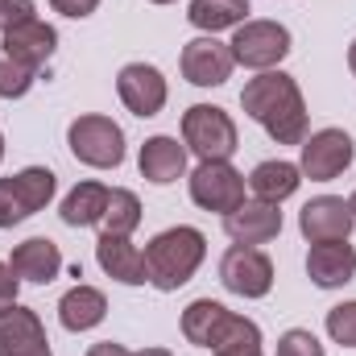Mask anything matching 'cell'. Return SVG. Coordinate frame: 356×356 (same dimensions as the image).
<instances>
[{"label": "cell", "mask_w": 356, "mask_h": 356, "mask_svg": "<svg viewBox=\"0 0 356 356\" xmlns=\"http://www.w3.org/2000/svg\"><path fill=\"white\" fill-rule=\"evenodd\" d=\"M203 257H207V236L199 228L178 224V228L158 232L145 245V273H149V282L162 294H170V290L186 286L195 277V269L203 266Z\"/></svg>", "instance_id": "2"}, {"label": "cell", "mask_w": 356, "mask_h": 356, "mask_svg": "<svg viewBox=\"0 0 356 356\" xmlns=\"http://www.w3.org/2000/svg\"><path fill=\"white\" fill-rule=\"evenodd\" d=\"M0 158H4V133H0Z\"/></svg>", "instance_id": "37"}, {"label": "cell", "mask_w": 356, "mask_h": 356, "mask_svg": "<svg viewBox=\"0 0 356 356\" xmlns=\"http://www.w3.org/2000/svg\"><path fill=\"white\" fill-rule=\"evenodd\" d=\"M133 356H175V353H166V348H141V353H133Z\"/></svg>", "instance_id": "34"}, {"label": "cell", "mask_w": 356, "mask_h": 356, "mask_svg": "<svg viewBox=\"0 0 356 356\" xmlns=\"http://www.w3.org/2000/svg\"><path fill=\"white\" fill-rule=\"evenodd\" d=\"M141 178H149L154 186H166V182H178L182 170H186V145H178V137H149L141 145Z\"/></svg>", "instance_id": "20"}, {"label": "cell", "mask_w": 356, "mask_h": 356, "mask_svg": "<svg viewBox=\"0 0 356 356\" xmlns=\"http://www.w3.org/2000/svg\"><path fill=\"white\" fill-rule=\"evenodd\" d=\"M216 356H261V327L241 315V323H236L232 336L216 348Z\"/></svg>", "instance_id": "27"}, {"label": "cell", "mask_w": 356, "mask_h": 356, "mask_svg": "<svg viewBox=\"0 0 356 356\" xmlns=\"http://www.w3.org/2000/svg\"><path fill=\"white\" fill-rule=\"evenodd\" d=\"M104 315H108V298H104V290L83 286V282L71 286V290L63 294V302H58V319H63L67 332H91V327L104 323Z\"/></svg>", "instance_id": "21"}, {"label": "cell", "mask_w": 356, "mask_h": 356, "mask_svg": "<svg viewBox=\"0 0 356 356\" xmlns=\"http://www.w3.org/2000/svg\"><path fill=\"white\" fill-rule=\"evenodd\" d=\"M29 21H38L33 0H0V33H8L17 25H29Z\"/></svg>", "instance_id": "30"}, {"label": "cell", "mask_w": 356, "mask_h": 356, "mask_svg": "<svg viewBox=\"0 0 356 356\" xmlns=\"http://www.w3.org/2000/svg\"><path fill=\"white\" fill-rule=\"evenodd\" d=\"M232 67H236L232 46L216 42V33L195 38V42L182 46V75L195 88H220V83H228L232 79Z\"/></svg>", "instance_id": "11"}, {"label": "cell", "mask_w": 356, "mask_h": 356, "mask_svg": "<svg viewBox=\"0 0 356 356\" xmlns=\"http://www.w3.org/2000/svg\"><path fill=\"white\" fill-rule=\"evenodd\" d=\"M8 266H13L17 277L46 286V282H54L63 273V253H58V245L50 236H29V241H21L13 249V261Z\"/></svg>", "instance_id": "19"}, {"label": "cell", "mask_w": 356, "mask_h": 356, "mask_svg": "<svg viewBox=\"0 0 356 356\" xmlns=\"http://www.w3.org/2000/svg\"><path fill=\"white\" fill-rule=\"evenodd\" d=\"M241 323V315H232L224 302H216V298H195L186 311H182V336L191 340V344H199V348H220L228 336H232V327Z\"/></svg>", "instance_id": "13"}, {"label": "cell", "mask_w": 356, "mask_h": 356, "mask_svg": "<svg viewBox=\"0 0 356 356\" xmlns=\"http://www.w3.org/2000/svg\"><path fill=\"white\" fill-rule=\"evenodd\" d=\"M88 356H133V353H129L124 344H112V340H104V344H95Z\"/></svg>", "instance_id": "33"}, {"label": "cell", "mask_w": 356, "mask_h": 356, "mask_svg": "<svg viewBox=\"0 0 356 356\" xmlns=\"http://www.w3.org/2000/svg\"><path fill=\"white\" fill-rule=\"evenodd\" d=\"M241 108L277 145H302L307 141V104H302V91L290 75L266 71V75L249 79L241 91Z\"/></svg>", "instance_id": "1"}, {"label": "cell", "mask_w": 356, "mask_h": 356, "mask_svg": "<svg viewBox=\"0 0 356 356\" xmlns=\"http://www.w3.org/2000/svg\"><path fill=\"white\" fill-rule=\"evenodd\" d=\"M356 216L348 207V199H336V195H319L311 199L302 211H298V228L311 245H327V241H348Z\"/></svg>", "instance_id": "12"}, {"label": "cell", "mask_w": 356, "mask_h": 356, "mask_svg": "<svg viewBox=\"0 0 356 356\" xmlns=\"http://www.w3.org/2000/svg\"><path fill=\"white\" fill-rule=\"evenodd\" d=\"M298 182H302V170H298L294 162H261V166L249 175L253 195L266 199V203H282V199H290V195L298 191Z\"/></svg>", "instance_id": "23"}, {"label": "cell", "mask_w": 356, "mask_h": 356, "mask_svg": "<svg viewBox=\"0 0 356 356\" xmlns=\"http://www.w3.org/2000/svg\"><path fill=\"white\" fill-rule=\"evenodd\" d=\"M228 46H232V58L241 67L269 71L290 54V29L277 21H245V25H236V38Z\"/></svg>", "instance_id": "6"}, {"label": "cell", "mask_w": 356, "mask_h": 356, "mask_svg": "<svg viewBox=\"0 0 356 356\" xmlns=\"http://www.w3.org/2000/svg\"><path fill=\"white\" fill-rule=\"evenodd\" d=\"M277 356H323V344H319L311 332H302V327H290V332L277 340Z\"/></svg>", "instance_id": "29"}, {"label": "cell", "mask_w": 356, "mask_h": 356, "mask_svg": "<svg viewBox=\"0 0 356 356\" xmlns=\"http://www.w3.org/2000/svg\"><path fill=\"white\" fill-rule=\"evenodd\" d=\"M104 207H108V186L104 182H79L67 199H63V224L71 228H91L104 220Z\"/></svg>", "instance_id": "22"}, {"label": "cell", "mask_w": 356, "mask_h": 356, "mask_svg": "<svg viewBox=\"0 0 356 356\" xmlns=\"http://www.w3.org/2000/svg\"><path fill=\"white\" fill-rule=\"evenodd\" d=\"M54 46H58V33H54V25H46V21L17 25V29H8L4 42H0V50H8V54H13L17 63H25L29 71H42V67L50 63Z\"/></svg>", "instance_id": "18"}, {"label": "cell", "mask_w": 356, "mask_h": 356, "mask_svg": "<svg viewBox=\"0 0 356 356\" xmlns=\"http://www.w3.org/2000/svg\"><path fill=\"white\" fill-rule=\"evenodd\" d=\"M224 232L236 241V245H269L277 232H282V211L277 203H266V199H245L236 211L224 216Z\"/></svg>", "instance_id": "14"}, {"label": "cell", "mask_w": 356, "mask_h": 356, "mask_svg": "<svg viewBox=\"0 0 356 356\" xmlns=\"http://www.w3.org/2000/svg\"><path fill=\"white\" fill-rule=\"evenodd\" d=\"M245 13H249V0H191V25L203 29V33H220V29H232V25H245Z\"/></svg>", "instance_id": "24"}, {"label": "cell", "mask_w": 356, "mask_h": 356, "mask_svg": "<svg viewBox=\"0 0 356 356\" xmlns=\"http://www.w3.org/2000/svg\"><path fill=\"white\" fill-rule=\"evenodd\" d=\"M327 336L344 348H356V302H340L327 311Z\"/></svg>", "instance_id": "28"}, {"label": "cell", "mask_w": 356, "mask_h": 356, "mask_svg": "<svg viewBox=\"0 0 356 356\" xmlns=\"http://www.w3.org/2000/svg\"><path fill=\"white\" fill-rule=\"evenodd\" d=\"M191 199L203 211H236L245 203V175L232 162H199L191 175Z\"/></svg>", "instance_id": "8"}, {"label": "cell", "mask_w": 356, "mask_h": 356, "mask_svg": "<svg viewBox=\"0 0 356 356\" xmlns=\"http://www.w3.org/2000/svg\"><path fill=\"white\" fill-rule=\"evenodd\" d=\"M104 232L108 236H129L137 224H141V199L124 186H112L108 191V207H104Z\"/></svg>", "instance_id": "25"}, {"label": "cell", "mask_w": 356, "mask_h": 356, "mask_svg": "<svg viewBox=\"0 0 356 356\" xmlns=\"http://www.w3.org/2000/svg\"><path fill=\"white\" fill-rule=\"evenodd\" d=\"M116 91H120V104H124L133 116H141V120L158 116V112L166 108V95H170L162 71L149 67V63H129V67H120Z\"/></svg>", "instance_id": "10"}, {"label": "cell", "mask_w": 356, "mask_h": 356, "mask_svg": "<svg viewBox=\"0 0 356 356\" xmlns=\"http://www.w3.org/2000/svg\"><path fill=\"white\" fill-rule=\"evenodd\" d=\"M54 4V13H63V17H91L95 8H99V0H50Z\"/></svg>", "instance_id": "32"}, {"label": "cell", "mask_w": 356, "mask_h": 356, "mask_svg": "<svg viewBox=\"0 0 356 356\" xmlns=\"http://www.w3.org/2000/svg\"><path fill=\"white\" fill-rule=\"evenodd\" d=\"M67 145L83 166H95V170H116L124 162V133H120V124L112 116H79V120H71Z\"/></svg>", "instance_id": "4"}, {"label": "cell", "mask_w": 356, "mask_h": 356, "mask_svg": "<svg viewBox=\"0 0 356 356\" xmlns=\"http://www.w3.org/2000/svg\"><path fill=\"white\" fill-rule=\"evenodd\" d=\"M220 282L241 298H266L273 286V261L253 245H232L220 257Z\"/></svg>", "instance_id": "9"}, {"label": "cell", "mask_w": 356, "mask_h": 356, "mask_svg": "<svg viewBox=\"0 0 356 356\" xmlns=\"http://www.w3.org/2000/svg\"><path fill=\"white\" fill-rule=\"evenodd\" d=\"M33 79H38V71H29V67L17 63L8 50H0V95H4V99H21L25 91L33 88Z\"/></svg>", "instance_id": "26"}, {"label": "cell", "mask_w": 356, "mask_h": 356, "mask_svg": "<svg viewBox=\"0 0 356 356\" xmlns=\"http://www.w3.org/2000/svg\"><path fill=\"white\" fill-rule=\"evenodd\" d=\"M307 273L319 290H336L348 286L356 273V249L348 241H327V245H311L307 253Z\"/></svg>", "instance_id": "16"}, {"label": "cell", "mask_w": 356, "mask_h": 356, "mask_svg": "<svg viewBox=\"0 0 356 356\" xmlns=\"http://www.w3.org/2000/svg\"><path fill=\"white\" fill-rule=\"evenodd\" d=\"M348 67H353V75H356V42L348 46Z\"/></svg>", "instance_id": "35"}, {"label": "cell", "mask_w": 356, "mask_h": 356, "mask_svg": "<svg viewBox=\"0 0 356 356\" xmlns=\"http://www.w3.org/2000/svg\"><path fill=\"white\" fill-rule=\"evenodd\" d=\"M0 356H54L38 311L13 307L8 315H0Z\"/></svg>", "instance_id": "15"}, {"label": "cell", "mask_w": 356, "mask_h": 356, "mask_svg": "<svg viewBox=\"0 0 356 356\" xmlns=\"http://www.w3.org/2000/svg\"><path fill=\"white\" fill-rule=\"evenodd\" d=\"M95 261L108 277L124 282V286H145L149 273H145V253L137 245H129V236H99L95 241Z\"/></svg>", "instance_id": "17"}, {"label": "cell", "mask_w": 356, "mask_h": 356, "mask_svg": "<svg viewBox=\"0 0 356 356\" xmlns=\"http://www.w3.org/2000/svg\"><path fill=\"white\" fill-rule=\"evenodd\" d=\"M149 4H175V0H149Z\"/></svg>", "instance_id": "38"}, {"label": "cell", "mask_w": 356, "mask_h": 356, "mask_svg": "<svg viewBox=\"0 0 356 356\" xmlns=\"http://www.w3.org/2000/svg\"><path fill=\"white\" fill-rule=\"evenodd\" d=\"M353 158H356V145L344 129H319V133H311L302 141L298 170L311 178V182H332V178H340L353 166Z\"/></svg>", "instance_id": "7"}, {"label": "cell", "mask_w": 356, "mask_h": 356, "mask_svg": "<svg viewBox=\"0 0 356 356\" xmlns=\"http://www.w3.org/2000/svg\"><path fill=\"white\" fill-rule=\"evenodd\" d=\"M182 141L199 162H228L241 145L236 120L216 104H195L182 112Z\"/></svg>", "instance_id": "3"}, {"label": "cell", "mask_w": 356, "mask_h": 356, "mask_svg": "<svg viewBox=\"0 0 356 356\" xmlns=\"http://www.w3.org/2000/svg\"><path fill=\"white\" fill-rule=\"evenodd\" d=\"M17 290H21V277L13 273V266L0 261V315H8L17 307Z\"/></svg>", "instance_id": "31"}, {"label": "cell", "mask_w": 356, "mask_h": 356, "mask_svg": "<svg viewBox=\"0 0 356 356\" xmlns=\"http://www.w3.org/2000/svg\"><path fill=\"white\" fill-rule=\"evenodd\" d=\"M348 207H353V216H356V195H353V199H348Z\"/></svg>", "instance_id": "36"}, {"label": "cell", "mask_w": 356, "mask_h": 356, "mask_svg": "<svg viewBox=\"0 0 356 356\" xmlns=\"http://www.w3.org/2000/svg\"><path fill=\"white\" fill-rule=\"evenodd\" d=\"M54 186H58V178L46 166H29L13 178H0V228H13V224L38 216L54 199Z\"/></svg>", "instance_id": "5"}]
</instances>
